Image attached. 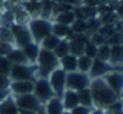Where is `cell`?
<instances>
[{"mask_svg": "<svg viewBox=\"0 0 123 114\" xmlns=\"http://www.w3.org/2000/svg\"><path fill=\"white\" fill-rule=\"evenodd\" d=\"M63 114H71V113H70L69 110H64V112H63Z\"/></svg>", "mask_w": 123, "mask_h": 114, "instance_id": "cell-36", "label": "cell"}, {"mask_svg": "<svg viewBox=\"0 0 123 114\" xmlns=\"http://www.w3.org/2000/svg\"><path fill=\"white\" fill-rule=\"evenodd\" d=\"M34 81H11L9 91L11 96H22L33 94Z\"/></svg>", "mask_w": 123, "mask_h": 114, "instance_id": "cell-11", "label": "cell"}, {"mask_svg": "<svg viewBox=\"0 0 123 114\" xmlns=\"http://www.w3.org/2000/svg\"><path fill=\"white\" fill-rule=\"evenodd\" d=\"M89 90H91V95H92V100H93V107H95V108L105 109L110 104L116 102L117 100H121V97L115 95L107 88V85L104 83V81L101 78L92 79L91 84H89Z\"/></svg>", "mask_w": 123, "mask_h": 114, "instance_id": "cell-1", "label": "cell"}, {"mask_svg": "<svg viewBox=\"0 0 123 114\" xmlns=\"http://www.w3.org/2000/svg\"><path fill=\"white\" fill-rule=\"evenodd\" d=\"M52 35H54L59 40H70L75 36L71 33L70 27L59 24V23H54V22H52Z\"/></svg>", "mask_w": 123, "mask_h": 114, "instance_id": "cell-19", "label": "cell"}, {"mask_svg": "<svg viewBox=\"0 0 123 114\" xmlns=\"http://www.w3.org/2000/svg\"><path fill=\"white\" fill-rule=\"evenodd\" d=\"M22 50H23V54H24L25 59H27V63L29 65H35L39 52H40V44L31 41V42L27 43L25 46H23Z\"/></svg>", "mask_w": 123, "mask_h": 114, "instance_id": "cell-15", "label": "cell"}, {"mask_svg": "<svg viewBox=\"0 0 123 114\" xmlns=\"http://www.w3.org/2000/svg\"><path fill=\"white\" fill-rule=\"evenodd\" d=\"M109 64L115 70H122V64H123V44L122 43L121 44H111L110 46Z\"/></svg>", "mask_w": 123, "mask_h": 114, "instance_id": "cell-13", "label": "cell"}, {"mask_svg": "<svg viewBox=\"0 0 123 114\" xmlns=\"http://www.w3.org/2000/svg\"><path fill=\"white\" fill-rule=\"evenodd\" d=\"M0 114H19V109L11 95L0 102Z\"/></svg>", "mask_w": 123, "mask_h": 114, "instance_id": "cell-21", "label": "cell"}, {"mask_svg": "<svg viewBox=\"0 0 123 114\" xmlns=\"http://www.w3.org/2000/svg\"><path fill=\"white\" fill-rule=\"evenodd\" d=\"M9 77L11 81H34L36 78L35 66L29 64L12 65Z\"/></svg>", "mask_w": 123, "mask_h": 114, "instance_id": "cell-9", "label": "cell"}, {"mask_svg": "<svg viewBox=\"0 0 123 114\" xmlns=\"http://www.w3.org/2000/svg\"><path fill=\"white\" fill-rule=\"evenodd\" d=\"M87 38L91 43H93L94 46L99 47L104 43H106V37L99 33V31H95V33H91V34H87Z\"/></svg>", "mask_w": 123, "mask_h": 114, "instance_id": "cell-29", "label": "cell"}, {"mask_svg": "<svg viewBox=\"0 0 123 114\" xmlns=\"http://www.w3.org/2000/svg\"><path fill=\"white\" fill-rule=\"evenodd\" d=\"M47 81L54 92V96L57 97H60L62 94L64 92V90L67 89V73L62 70L60 67H57L55 70H53L48 77H47Z\"/></svg>", "mask_w": 123, "mask_h": 114, "instance_id": "cell-6", "label": "cell"}, {"mask_svg": "<svg viewBox=\"0 0 123 114\" xmlns=\"http://www.w3.org/2000/svg\"><path fill=\"white\" fill-rule=\"evenodd\" d=\"M10 84H11L10 77L0 75V91H9Z\"/></svg>", "mask_w": 123, "mask_h": 114, "instance_id": "cell-32", "label": "cell"}, {"mask_svg": "<svg viewBox=\"0 0 123 114\" xmlns=\"http://www.w3.org/2000/svg\"><path fill=\"white\" fill-rule=\"evenodd\" d=\"M11 94H10V91H0V102L1 101H4L7 96H10Z\"/></svg>", "mask_w": 123, "mask_h": 114, "instance_id": "cell-35", "label": "cell"}, {"mask_svg": "<svg viewBox=\"0 0 123 114\" xmlns=\"http://www.w3.org/2000/svg\"><path fill=\"white\" fill-rule=\"evenodd\" d=\"M79 94V102L80 104L88 107V108H93V100H92V95H91V90L89 88L83 89L81 91H77Z\"/></svg>", "mask_w": 123, "mask_h": 114, "instance_id": "cell-26", "label": "cell"}, {"mask_svg": "<svg viewBox=\"0 0 123 114\" xmlns=\"http://www.w3.org/2000/svg\"><path fill=\"white\" fill-rule=\"evenodd\" d=\"M37 114H45V113H43V110H42V109H41V110H40V112H37Z\"/></svg>", "mask_w": 123, "mask_h": 114, "instance_id": "cell-37", "label": "cell"}, {"mask_svg": "<svg viewBox=\"0 0 123 114\" xmlns=\"http://www.w3.org/2000/svg\"><path fill=\"white\" fill-rule=\"evenodd\" d=\"M42 110L45 114H63L64 108H63L60 98L54 96L42 106Z\"/></svg>", "mask_w": 123, "mask_h": 114, "instance_id": "cell-18", "label": "cell"}, {"mask_svg": "<svg viewBox=\"0 0 123 114\" xmlns=\"http://www.w3.org/2000/svg\"><path fill=\"white\" fill-rule=\"evenodd\" d=\"M89 114H105V109L93 107V108L91 109V113H89Z\"/></svg>", "mask_w": 123, "mask_h": 114, "instance_id": "cell-34", "label": "cell"}, {"mask_svg": "<svg viewBox=\"0 0 123 114\" xmlns=\"http://www.w3.org/2000/svg\"><path fill=\"white\" fill-rule=\"evenodd\" d=\"M92 60L93 59L88 58V56L85 55V54L79 55L77 56V71L88 75L89 69H91V65H92Z\"/></svg>", "mask_w": 123, "mask_h": 114, "instance_id": "cell-24", "label": "cell"}, {"mask_svg": "<svg viewBox=\"0 0 123 114\" xmlns=\"http://www.w3.org/2000/svg\"><path fill=\"white\" fill-rule=\"evenodd\" d=\"M115 70L109 63L99 60V59H93L92 60V65L88 72V76L91 77V79H95V78H101L104 77L107 72Z\"/></svg>", "mask_w": 123, "mask_h": 114, "instance_id": "cell-12", "label": "cell"}, {"mask_svg": "<svg viewBox=\"0 0 123 114\" xmlns=\"http://www.w3.org/2000/svg\"><path fill=\"white\" fill-rule=\"evenodd\" d=\"M11 67H12V64L9 61L6 56H0V75L9 77Z\"/></svg>", "mask_w": 123, "mask_h": 114, "instance_id": "cell-30", "label": "cell"}, {"mask_svg": "<svg viewBox=\"0 0 123 114\" xmlns=\"http://www.w3.org/2000/svg\"><path fill=\"white\" fill-rule=\"evenodd\" d=\"M53 53L57 55L58 59L63 58L64 55L69 54V41L68 40H62L58 43V46L55 47V49L53 50Z\"/></svg>", "mask_w": 123, "mask_h": 114, "instance_id": "cell-27", "label": "cell"}, {"mask_svg": "<svg viewBox=\"0 0 123 114\" xmlns=\"http://www.w3.org/2000/svg\"><path fill=\"white\" fill-rule=\"evenodd\" d=\"M34 66H35L36 77L47 78L48 75L53 70L59 67V59L57 58V55L53 52L40 48L37 59H36V63Z\"/></svg>", "mask_w": 123, "mask_h": 114, "instance_id": "cell-2", "label": "cell"}, {"mask_svg": "<svg viewBox=\"0 0 123 114\" xmlns=\"http://www.w3.org/2000/svg\"><path fill=\"white\" fill-rule=\"evenodd\" d=\"M10 33L12 35L13 44L15 47L22 48L27 43L31 42V37L29 34V30L27 28V24H18V23H11L9 25Z\"/></svg>", "mask_w": 123, "mask_h": 114, "instance_id": "cell-7", "label": "cell"}, {"mask_svg": "<svg viewBox=\"0 0 123 114\" xmlns=\"http://www.w3.org/2000/svg\"><path fill=\"white\" fill-rule=\"evenodd\" d=\"M60 41H62V40H59L58 37H55L54 35H52V34H51L49 36H47L46 38H43V40L41 41V43H40V48L53 52Z\"/></svg>", "mask_w": 123, "mask_h": 114, "instance_id": "cell-25", "label": "cell"}, {"mask_svg": "<svg viewBox=\"0 0 123 114\" xmlns=\"http://www.w3.org/2000/svg\"><path fill=\"white\" fill-rule=\"evenodd\" d=\"M76 19L75 17V13H74V10L71 11H65V12H60L55 16H53L51 18L52 22L54 23H59V24H63V25H67V27H70L74 21Z\"/></svg>", "mask_w": 123, "mask_h": 114, "instance_id": "cell-22", "label": "cell"}, {"mask_svg": "<svg viewBox=\"0 0 123 114\" xmlns=\"http://www.w3.org/2000/svg\"><path fill=\"white\" fill-rule=\"evenodd\" d=\"M91 109L92 108H88V107H85L82 104H79V106H76L75 108H73L69 112L71 114H89L91 113Z\"/></svg>", "mask_w": 123, "mask_h": 114, "instance_id": "cell-33", "label": "cell"}, {"mask_svg": "<svg viewBox=\"0 0 123 114\" xmlns=\"http://www.w3.org/2000/svg\"><path fill=\"white\" fill-rule=\"evenodd\" d=\"M97 46H94L93 43H91L88 40L85 43V48H83V54L87 55L88 58L91 59H95V55H97Z\"/></svg>", "mask_w": 123, "mask_h": 114, "instance_id": "cell-31", "label": "cell"}, {"mask_svg": "<svg viewBox=\"0 0 123 114\" xmlns=\"http://www.w3.org/2000/svg\"><path fill=\"white\" fill-rule=\"evenodd\" d=\"M18 109L19 110H25V112H40L42 109L41 103L35 98L33 94L28 95H22V96H12Z\"/></svg>", "mask_w": 123, "mask_h": 114, "instance_id": "cell-10", "label": "cell"}, {"mask_svg": "<svg viewBox=\"0 0 123 114\" xmlns=\"http://www.w3.org/2000/svg\"><path fill=\"white\" fill-rule=\"evenodd\" d=\"M59 67L65 73L77 71V56L74 54H67L59 59Z\"/></svg>", "mask_w": 123, "mask_h": 114, "instance_id": "cell-17", "label": "cell"}, {"mask_svg": "<svg viewBox=\"0 0 123 114\" xmlns=\"http://www.w3.org/2000/svg\"><path fill=\"white\" fill-rule=\"evenodd\" d=\"M104 83L107 85V88L118 97L122 98V91H123V73L122 70H112L107 72L104 77H101Z\"/></svg>", "mask_w": 123, "mask_h": 114, "instance_id": "cell-8", "label": "cell"}, {"mask_svg": "<svg viewBox=\"0 0 123 114\" xmlns=\"http://www.w3.org/2000/svg\"><path fill=\"white\" fill-rule=\"evenodd\" d=\"M59 98L62 101L64 110H71L73 108H75L76 106L80 104L77 91H74V90H70V89H65Z\"/></svg>", "mask_w": 123, "mask_h": 114, "instance_id": "cell-14", "label": "cell"}, {"mask_svg": "<svg viewBox=\"0 0 123 114\" xmlns=\"http://www.w3.org/2000/svg\"><path fill=\"white\" fill-rule=\"evenodd\" d=\"M19 5L29 18L40 17V0H22Z\"/></svg>", "mask_w": 123, "mask_h": 114, "instance_id": "cell-16", "label": "cell"}, {"mask_svg": "<svg viewBox=\"0 0 123 114\" xmlns=\"http://www.w3.org/2000/svg\"><path fill=\"white\" fill-rule=\"evenodd\" d=\"M91 77L87 73H82L79 71H74L70 73H67V89L74 90V91H81L83 89L89 88L91 84Z\"/></svg>", "mask_w": 123, "mask_h": 114, "instance_id": "cell-5", "label": "cell"}, {"mask_svg": "<svg viewBox=\"0 0 123 114\" xmlns=\"http://www.w3.org/2000/svg\"><path fill=\"white\" fill-rule=\"evenodd\" d=\"M27 28L29 30L31 41L40 44L43 38L52 34V21L42 17L30 18L27 23Z\"/></svg>", "mask_w": 123, "mask_h": 114, "instance_id": "cell-3", "label": "cell"}, {"mask_svg": "<svg viewBox=\"0 0 123 114\" xmlns=\"http://www.w3.org/2000/svg\"><path fill=\"white\" fill-rule=\"evenodd\" d=\"M5 56L9 59V61H10L12 65L28 64L25 56H24V54H23V50H22V48H19V47H13Z\"/></svg>", "mask_w": 123, "mask_h": 114, "instance_id": "cell-20", "label": "cell"}, {"mask_svg": "<svg viewBox=\"0 0 123 114\" xmlns=\"http://www.w3.org/2000/svg\"><path fill=\"white\" fill-rule=\"evenodd\" d=\"M109 56H110V46L107 43H104L97 48V55H95L97 59L109 63Z\"/></svg>", "mask_w": 123, "mask_h": 114, "instance_id": "cell-28", "label": "cell"}, {"mask_svg": "<svg viewBox=\"0 0 123 114\" xmlns=\"http://www.w3.org/2000/svg\"><path fill=\"white\" fill-rule=\"evenodd\" d=\"M33 95L41 103V106H43L48 100H51L52 97H54V92H53V90H52V88H51L47 78L36 77L34 79Z\"/></svg>", "mask_w": 123, "mask_h": 114, "instance_id": "cell-4", "label": "cell"}, {"mask_svg": "<svg viewBox=\"0 0 123 114\" xmlns=\"http://www.w3.org/2000/svg\"><path fill=\"white\" fill-rule=\"evenodd\" d=\"M70 30L75 36L80 35H87L88 29H87V22L83 19H75L74 23L70 25Z\"/></svg>", "mask_w": 123, "mask_h": 114, "instance_id": "cell-23", "label": "cell"}]
</instances>
